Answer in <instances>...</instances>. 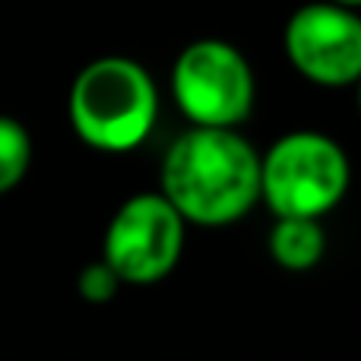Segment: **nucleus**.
Masks as SVG:
<instances>
[{
    "instance_id": "f257e3e1",
    "label": "nucleus",
    "mask_w": 361,
    "mask_h": 361,
    "mask_svg": "<svg viewBox=\"0 0 361 361\" xmlns=\"http://www.w3.org/2000/svg\"><path fill=\"white\" fill-rule=\"evenodd\" d=\"M159 193L187 225H231L260 203V152L238 130L190 127L165 152Z\"/></svg>"
},
{
    "instance_id": "f03ea898",
    "label": "nucleus",
    "mask_w": 361,
    "mask_h": 361,
    "mask_svg": "<svg viewBox=\"0 0 361 361\" xmlns=\"http://www.w3.org/2000/svg\"><path fill=\"white\" fill-rule=\"evenodd\" d=\"M67 118L76 137L95 152L121 156L140 149L159 121L156 80L133 57H95L70 82Z\"/></svg>"
},
{
    "instance_id": "7ed1b4c3",
    "label": "nucleus",
    "mask_w": 361,
    "mask_h": 361,
    "mask_svg": "<svg viewBox=\"0 0 361 361\" xmlns=\"http://www.w3.org/2000/svg\"><path fill=\"white\" fill-rule=\"evenodd\" d=\"M349 180L345 149L320 130L282 133L260 156V200L276 219H324L343 203Z\"/></svg>"
},
{
    "instance_id": "20e7f679",
    "label": "nucleus",
    "mask_w": 361,
    "mask_h": 361,
    "mask_svg": "<svg viewBox=\"0 0 361 361\" xmlns=\"http://www.w3.org/2000/svg\"><path fill=\"white\" fill-rule=\"evenodd\" d=\"M171 99L190 127L235 130L254 111V67L231 42L197 38L171 63Z\"/></svg>"
},
{
    "instance_id": "39448f33",
    "label": "nucleus",
    "mask_w": 361,
    "mask_h": 361,
    "mask_svg": "<svg viewBox=\"0 0 361 361\" xmlns=\"http://www.w3.org/2000/svg\"><path fill=\"white\" fill-rule=\"evenodd\" d=\"M187 222L159 190L133 193L114 209L102 238V260L121 286H156L184 257Z\"/></svg>"
},
{
    "instance_id": "423d86ee",
    "label": "nucleus",
    "mask_w": 361,
    "mask_h": 361,
    "mask_svg": "<svg viewBox=\"0 0 361 361\" xmlns=\"http://www.w3.org/2000/svg\"><path fill=\"white\" fill-rule=\"evenodd\" d=\"M286 57L307 82L324 89H349L361 76V19L358 10L333 0L305 4L286 23Z\"/></svg>"
},
{
    "instance_id": "0eeeda50",
    "label": "nucleus",
    "mask_w": 361,
    "mask_h": 361,
    "mask_svg": "<svg viewBox=\"0 0 361 361\" xmlns=\"http://www.w3.org/2000/svg\"><path fill=\"white\" fill-rule=\"evenodd\" d=\"M269 257L276 267L288 273H305L314 269L326 254V235L320 219L305 216H279L269 228Z\"/></svg>"
},
{
    "instance_id": "6e6552de",
    "label": "nucleus",
    "mask_w": 361,
    "mask_h": 361,
    "mask_svg": "<svg viewBox=\"0 0 361 361\" xmlns=\"http://www.w3.org/2000/svg\"><path fill=\"white\" fill-rule=\"evenodd\" d=\"M32 133L23 121L0 114V197L16 190L32 169Z\"/></svg>"
},
{
    "instance_id": "1a4fd4ad",
    "label": "nucleus",
    "mask_w": 361,
    "mask_h": 361,
    "mask_svg": "<svg viewBox=\"0 0 361 361\" xmlns=\"http://www.w3.org/2000/svg\"><path fill=\"white\" fill-rule=\"evenodd\" d=\"M118 288H121V279L111 273V267H108L102 257L86 263V267L80 269V276H76V292H80V298L89 301V305H108V301L118 295Z\"/></svg>"
},
{
    "instance_id": "9d476101",
    "label": "nucleus",
    "mask_w": 361,
    "mask_h": 361,
    "mask_svg": "<svg viewBox=\"0 0 361 361\" xmlns=\"http://www.w3.org/2000/svg\"><path fill=\"white\" fill-rule=\"evenodd\" d=\"M333 4H339V6H349V10H358V6H361V0H333Z\"/></svg>"
}]
</instances>
